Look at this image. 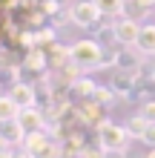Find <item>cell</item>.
Returning <instances> with one entry per match:
<instances>
[{"label":"cell","mask_w":155,"mask_h":158,"mask_svg":"<svg viewBox=\"0 0 155 158\" xmlns=\"http://www.w3.org/2000/svg\"><path fill=\"white\" fill-rule=\"evenodd\" d=\"M69 63L80 72H92V69H101L106 66V55H104V46L98 43L95 38H86V40H75L69 46Z\"/></svg>","instance_id":"obj_1"},{"label":"cell","mask_w":155,"mask_h":158,"mask_svg":"<svg viewBox=\"0 0 155 158\" xmlns=\"http://www.w3.org/2000/svg\"><path fill=\"white\" fill-rule=\"evenodd\" d=\"M23 152H26V158H60L63 155V147L58 144V138H55V135H49L46 129H43V132L26 135Z\"/></svg>","instance_id":"obj_2"},{"label":"cell","mask_w":155,"mask_h":158,"mask_svg":"<svg viewBox=\"0 0 155 158\" xmlns=\"http://www.w3.org/2000/svg\"><path fill=\"white\" fill-rule=\"evenodd\" d=\"M129 132H126V127L121 124H112V121H104V124H98V144L104 147V150H124L129 147Z\"/></svg>","instance_id":"obj_3"},{"label":"cell","mask_w":155,"mask_h":158,"mask_svg":"<svg viewBox=\"0 0 155 158\" xmlns=\"http://www.w3.org/2000/svg\"><path fill=\"white\" fill-rule=\"evenodd\" d=\"M69 20L78 26V29H95L98 23L104 20L101 9H98L95 0H78V3H72L69 9Z\"/></svg>","instance_id":"obj_4"},{"label":"cell","mask_w":155,"mask_h":158,"mask_svg":"<svg viewBox=\"0 0 155 158\" xmlns=\"http://www.w3.org/2000/svg\"><path fill=\"white\" fill-rule=\"evenodd\" d=\"M112 32H115V43L118 46H135L138 43V35H141V23L129 20V17H115Z\"/></svg>","instance_id":"obj_5"},{"label":"cell","mask_w":155,"mask_h":158,"mask_svg":"<svg viewBox=\"0 0 155 158\" xmlns=\"http://www.w3.org/2000/svg\"><path fill=\"white\" fill-rule=\"evenodd\" d=\"M144 58H147V55H144L138 46H124V49L115 52V63H112V66H115V69H124V72H135V75H138L141 66H144Z\"/></svg>","instance_id":"obj_6"},{"label":"cell","mask_w":155,"mask_h":158,"mask_svg":"<svg viewBox=\"0 0 155 158\" xmlns=\"http://www.w3.org/2000/svg\"><path fill=\"white\" fill-rule=\"evenodd\" d=\"M17 121H20L23 132L32 135V132H43L46 129V112L38 106H29V109H20V115H17Z\"/></svg>","instance_id":"obj_7"},{"label":"cell","mask_w":155,"mask_h":158,"mask_svg":"<svg viewBox=\"0 0 155 158\" xmlns=\"http://www.w3.org/2000/svg\"><path fill=\"white\" fill-rule=\"evenodd\" d=\"M109 86L115 89V95H121V98L129 101L132 92H135V86H138V75H135V72L115 69V75H112V81H109Z\"/></svg>","instance_id":"obj_8"},{"label":"cell","mask_w":155,"mask_h":158,"mask_svg":"<svg viewBox=\"0 0 155 158\" xmlns=\"http://www.w3.org/2000/svg\"><path fill=\"white\" fill-rule=\"evenodd\" d=\"M9 95H12V101L20 109H29V106H38V89L32 86V83L26 81H17L12 89H9Z\"/></svg>","instance_id":"obj_9"},{"label":"cell","mask_w":155,"mask_h":158,"mask_svg":"<svg viewBox=\"0 0 155 158\" xmlns=\"http://www.w3.org/2000/svg\"><path fill=\"white\" fill-rule=\"evenodd\" d=\"M98 83L92 78H84V75H78L75 81H72V86L66 89L69 95H72V104H78V101H86V98H92V92H95Z\"/></svg>","instance_id":"obj_10"},{"label":"cell","mask_w":155,"mask_h":158,"mask_svg":"<svg viewBox=\"0 0 155 158\" xmlns=\"http://www.w3.org/2000/svg\"><path fill=\"white\" fill-rule=\"evenodd\" d=\"M0 138H6L9 144H20L23 147V141H26V132H23V127H20V121H0Z\"/></svg>","instance_id":"obj_11"},{"label":"cell","mask_w":155,"mask_h":158,"mask_svg":"<svg viewBox=\"0 0 155 158\" xmlns=\"http://www.w3.org/2000/svg\"><path fill=\"white\" fill-rule=\"evenodd\" d=\"M135 46L147 58H155V23H141V35H138V43Z\"/></svg>","instance_id":"obj_12"},{"label":"cell","mask_w":155,"mask_h":158,"mask_svg":"<svg viewBox=\"0 0 155 158\" xmlns=\"http://www.w3.org/2000/svg\"><path fill=\"white\" fill-rule=\"evenodd\" d=\"M149 15V9L141 3V0H124V12H121V17H129V20H144V17Z\"/></svg>","instance_id":"obj_13"},{"label":"cell","mask_w":155,"mask_h":158,"mask_svg":"<svg viewBox=\"0 0 155 158\" xmlns=\"http://www.w3.org/2000/svg\"><path fill=\"white\" fill-rule=\"evenodd\" d=\"M95 3H98V9H101V15L106 20H115L124 12V0H95Z\"/></svg>","instance_id":"obj_14"},{"label":"cell","mask_w":155,"mask_h":158,"mask_svg":"<svg viewBox=\"0 0 155 158\" xmlns=\"http://www.w3.org/2000/svg\"><path fill=\"white\" fill-rule=\"evenodd\" d=\"M20 115V106L12 101V95H0V121H14Z\"/></svg>","instance_id":"obj_15"},{"label":"cell","mask_w":155,"mask_h":158,"mask_svg":"<svg viewBox=\"0 0 155 158\" xmlns=\"http://www.w3.org/2000/svg\"><path fill=\"white\" fill-rule=\"evenodd\" d=\"M147 124H149V121L147 118H141V115H132L129 121H126V132H129V138H132V141H141V135H144V129H147Z\"/></svg>","instance_id":"obj_16"},{"label":"cell","mask_w":155,"mask_h":158,"mask_svg":"<svg viewBox=\"0 0 155 158\" xmlns=\"http://www.w3.org/2000/svg\"><path fill=\"white\" fill-rule=\"evenodd\" d=\"M92 101H98L101 106H112V104H115V89H112V86H95Z\"/></svg>","instance_id":"obj_17"},{"label":"cell","mask_w":155,"mask_h":158,"mask_svg":"<svg viewBox=\"0 0 155 158\" xmlns=\"http://www.w3.org/2000/svg\"><path fill=\"white\" fill-rule=\"evenodd\" d=\"M17 81H20V78H17L14 66H0V86H3V89H12Z\"/></svg>","instance_id":"obj_18"},{"label":"cell","mask_w":155,"mask_h":158,"mask_svg":"<svg viewBox=\"0 0 155 158\" xmlns=\"http://www.w3.org/2000/svg\"><path fill=\"white\" fill-rule=\"evenodd\" d=\"M75 158H104V147L101 144H86Z\"/></svg>","instance_id":"obj_19"},{"label":"cell","mask_w":155,"mask_h":158,"mask_svg":"<svg viewBox=\"0 0 155 158\" xmlns=\"http://www.w3.org/2000/svg\"><path fill=\"white\" fill-rule=\"evenodd\" d=\"M138 115H141V118H147L149 124H155V101H144L141 109H138Z\"/></svg>","instance_id":"obj_20"},{"label":"cell","mask_w":155,"mask_h":158,"mask_svg":"<svg viewBox=\"0 0 155 158\" xmlns=\"http://www.w3.org/2000/svg\"><path fill=\"white\" fill-rule=\"evenodd\" d=\"M141 144H147L149 150H155V124H147V129L141 135Z\"/></svg>","instance_id":"obj_21"},{"label":"cell","mask_w":155,"mask_h":158,"mask_svg":"<svg viewBox=\"0 0 155 158\" xmlns=\"http://www.w3.org/2000/svg\"><path fill=\"white\" fill-rule=\"evenodd\" d=\"M104 158H126L124 150H104Z\"/></svg>","instance_id":"obj_22"},{"label":"cell","mask_w":155,"mask_h":158,"mask_svg":"<svg viewBox=\"0 0 155 158\" xmlns=\"http://www.w3.org/2000/svg\"><path fill=\"white\" fill-rule=\"evenodd\" d=\"M141 3L147 6V9H155V0H141Z\"/></svg>","instance_id":"obj_23"},{"label":"cell","mask_w":155,"mask_h":158,"mask_svg":"<svg viewBox=\"0 0 155 158\" xmlns=\"http://www.w3.org/2000/svg\"><path fill=\"white\" fill-rule=\"evenodd\" d=\"M149 81L155 83V63H152V72H149Z\"/></svg>","instance_id":"obj_24"},{"label":"cell","mask_w":155,"mask_h":158,"mask_svg":"<svg viewBox=\"0 0 155 158\" xmlns=\"http://www.w3.org/2000/svg\"><path fill=\"white\" fill-rule=\"evenodd\" d=\"M147 158H155V150H149V155H147Z\"/></svg>","instance_id":"obj_25"}]
</instances>
